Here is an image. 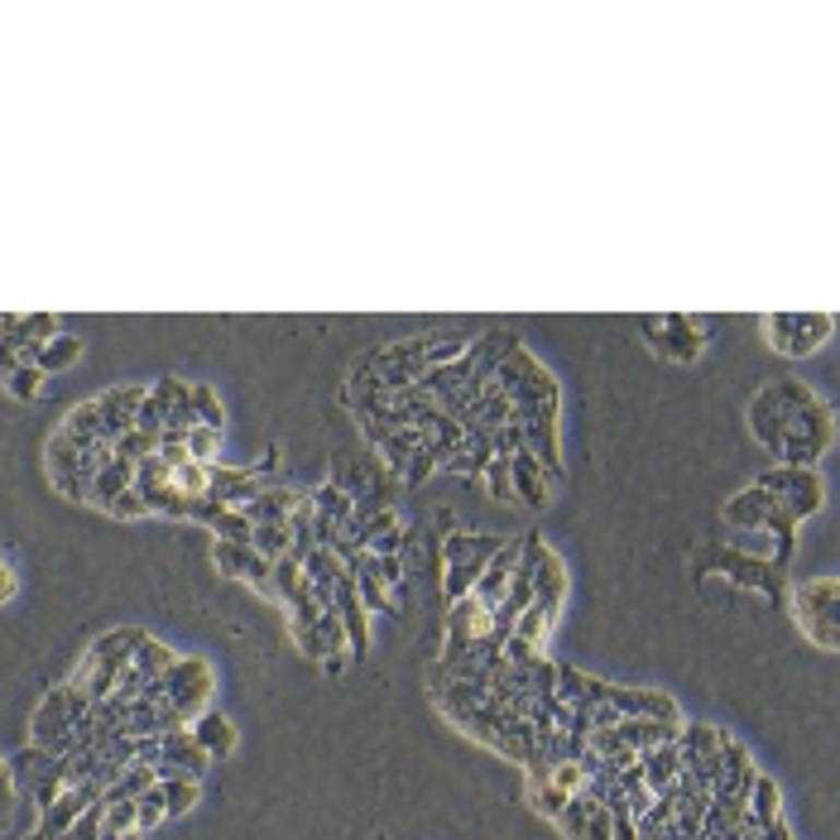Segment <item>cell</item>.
I'll return each instance as SVG.
<instances>
[{"mask_svg":"<svg viewBox=\"0 0 840 840\" xmlns=\"http://www.w3.org/2000/svg\"><path fill=\"white\" fill-rule=\"evenodd\" d=\"M749 428L783 466H812L831 447V409L802 380H773L754 394Z\"/></svg>","mask_w":840,"mask_h":840,"instance_id":"obj_1","label":"cell"},{"mask_svg":"<svg viewBox=\"0 0 840 840\" xmlns=\"http://www.w3.org/2000/svg\"><path fill=\"white\" fill-rule=\"evenodd\" d=\"M159 691H164L168 730L198 721L206 701H212V667H206V659H174L168 673L159 677Z\"/></svg>","mask_w":840,"mask_h":840,"instance_id":"obj_2","label":"cell"},{"mask_svg":"<svg viewBox=\"0 0 840 840\" xmlns=\"http://www.w3.org/2000/svg\"><path fill=\"white\" fill-rule=\"evenodd\" d=\"M793 615L817 649H836V577H812L793 587Z\"/></svg>","mask_w":840,"mask_h":840,"instance_id":"obj_3","label":"cell"},{"mask_svg":"<svg viewBox=\"0 0 840 840\" xmlns=\"http://www.w3.org/2000/svg\"><path fill=\"white\" fill-rule=\"evenodd\" d=\"M831 312H773V318H764V336L778 356H812L831 336Z\"/></svg>","mask_w":840,"mask_h":840,"instance_id":"obj_4","label":"cell"},{"mask_svg":"<svg viewBox=\"0 0 840 840\" xmlns=\"http://www.w3.org/2000/svg\"><path fill=\"white\" fill-rule=\"evenodd\" d=\"M754 485H764L793 523L821 509V476L812 466H778V471H769V476H759Z\"/></svg>","mask_w":840,"mask_h":840,"instance_id":"obj_5","label":"cell"},{"mask_svg":"<svg viewBox=\"0 0 840 840\" xmlns=\"http://www.w3.org/2000/svg\"><path fill=\"white\" fill-rule=\"evenodd\" d=\"M643 327V336H649V346L659 351V356L667 360H677V365H691L701 356V322H691V318H682V312H667V318H639Z\"/></svg>","mask_w":840,"mask_h":840,"instance_id":"obj_6","label":"cell"},{"mask_svg":"<svg viewBox=\"0 0 840 840\" xmlns=\"http://www.w3.org/2000/svg\"><path fill=\"white\" fill-rule=\"evenodd\" d=\"M212 557H216V571L222 577H230V581H250L255 591L260 595H270L274 601V563L264 553H255L250 543H222L216 539V547H212Z\"/></svg>","mask_w":840,"mask_h":840,"instance_id":"obj_7","label":"cell"},{"mask_svg":"<svg viewBox=\"0 0 840 840\" xmlns=\"http://www.w3.org/2000/svg\"><path fill=\"white\" fill-rule=\"evenodd\" d=\"M212 769V754H206L198 740H192V730H164V754H159V769L154 773H188V778H202Z\"/></svg>","mask_w":840,"mask_h":840,"instance_id":"obj_8","label":"cell"},{"mask_svg":"<svg viewBox=\"0 0 840 840\" xmlns=\"http://www.w3.org/2000/svg\"><path fill=\"white\" fill-rule=\"evenodd\" d=\"M509 490H514V500H523L529 509H543L553 500V485L543 476V461L523 447V452L509 457Z\"/></svg>","mask_w":840,"mask_h":840,"instance_id":"obj_9","label":"cell"},{"mask_svg":"<svg viewBox=\"0 0 840 840\" xmlns=\"http://www.w3.org/2000/svg\"><path fill=\"white\" fill-rule=\"evenodd\" d=\"M639 773H643V788H649L653 797L673 793L677 778H682V754H677V740L673 745H653L639 754Z\"/></svg>","mask_w":840,"mask_h":840,"instance_id":"obj_10","label":"cell"},{"mask_svg":"<svg viewBox=\"0 0 840 840\" xmlns=\"http://www.w3.org/2000/svg\"><path fill=\"white\" fill-rule=\"evenodd\" d=\"M745 812H749V821L759 826V831H769L773 821H783V802H778V783H773V778L754 773V783L745 793Z\"/></svg>","mask_w":840,"mask_h":840,"instance_id":"obj_11","label":"cell"},{"mask_svg":"<svg viewBox=\"0 0 840 840\" xmlns=\"http://www.w3.org/2000/svg\"><path fill=\"white\" fill-rule=\"evenodd\" d=\"M192 740H198L212 759H226V754L236 749V730H230V721L222 711H202L198 725H192Z\"/></svg>","mask_w":840,"mask_h":840,"instance_id":"obj_12","label":"cell"},{"mask_svg":"<svg viewBox=\"0 0 840 840\" xmlns=\"http://www.w3.org/2000/svg\"><path fill=\"white\" fill-rule=\"evenodd\" d=\"M82 356V341L78 336H68V332H58V336H48L39 351H34V365H39L44 375H58V370H68V365H78Z\"/></svg>","mask_w":840,"mask_h":840,"instance_id":"obj_13","label":"cell"},{"mask_svg":"<svg viewBox=\"0 0 840 840\" xmlns=\"http://www.w3.org/2000/svg\"><path fill=\"white\" fill-rule=\"evenodd\" d=\"M135 826V797H102V840L111 836H130Z\"/></svg>","mask_w":840,"mask_h":840,"instance_id":"obj_14","label":"cell"},{"mask_svg":"<svg viewBox=\"0 0 840 840\" xmlns=\"http://www.w3.org/2000/svg\"><path fill=\"white\" fill-rule=\"evenodd\" d=\"M159 793H164L168 817H182V812H192V802H198V778H188V773H164V778H159Z\"/></svg>","mask_w":840,"mask_h":840,"instance_id":"obj_15","label":"cell"},{"mask_svg":"<svg viewBox=\"0 0 840 840\" xmlns=\"http://www.w3.org/2000/svg\"><path fill=\"white\" fill-rule=\"evenodd\" d=\"M206 523H212V533L222 543H250L255 539V523H250L246 509H216Z\"/></svg>","mask_w":840,"mask_h":840,"instance_id":"obj_16","label":"cell"},{"mask_svg":"<svg viewBox=\"0 0 840 840\" xmlns=\"http://www.w3.org/2000/svg\"><path fill=\"white\" fill-rule=\"evenodd\" d=\"M164 821H168V807H164L159 783H154V788H144V793L135 797V826L144 836V831H154V826H164Z\"/></svg>","mask_w":840,"mask_h":840,"instance_id":"obj_17","label":"cell"},{"mask_svg":"<svg viewBox=\"0 0 840 840\" xmlns=\"http://www.w3.org/2000/svg\"><path fill=\"white\" fill-rule=\"evenodd\" d=\"M44 380L48 375L39 370V365H15V375L5 380V389L15 399H24V404H34V399H44Z\"/></svg>","mask_w":840,"mask_h":840,"instance_id":"obj_18","label":"cell"},{"mask_svg":"<svg viewBox=\"0 0 840 840\" xmlns=\"http://www.w3.org/2000/svg\"><path fill=\"white\" fill-rule=\"evenodd\" d=\"M182 447H188V457H192V461L212 466V461H216V447H222V428H206V423H198V428L182 437Z\"/></svg>","mask_w":840,"mask_h":840,"instance_id":"obj_19","label":"cell"},{"mask_svg":"<svg viewBox=\"0 0 840 840\" xmlns=\"http://www.w3.org/2000/svg\"><path fill=\"white\" fill-rule=\"evenodd\" d=\"M192 413H198V423H206V428H222V399L212 394L206 384H192Z\"/></svg>","mask_w":840,"mask_h":840,"instance_id":"obj_20","label":"cell"},{"mask_svg":"<svg viewBox=\"0 0 840 840\" xmlns=\"http://www.w3.org/2000/svg\"><path fill=\"white\" fill-rule=\"evenodd\" d=\"M611 831H615L611 807H605V802H591V807H587V831H581V840H611Z\"/></svg>","mask_w":840,"mask_h":840,"instance_id":"obj_21","label":"cell"},{"mask_svg":"<svg viewBox=\"0 0 840 840\" xmlns=\"http://www.w3.org/2000/svg\"><path fill=\"white\" fill-rule=\"evenodd\" d=\"M10 595H15V567H10L5 557H0V605H5Z\"/></svg>","mask_w":840,"mask_h":840,"instance_id":"obj_22","label":"cell"},{"mask_svg":"<svg viewBox=\"0 0 840 840\" xmlns=\"http://www.w3.org/2000/svg\"><path fill=\"white\" fill-rule=\"evenodd\" d=\"M111 840H144L140 831H130V836H111Z\"/></svg>","mask_w":840,"mask_h":840,"instance_id":"obj_23","label":"cell"}]
</instances>
